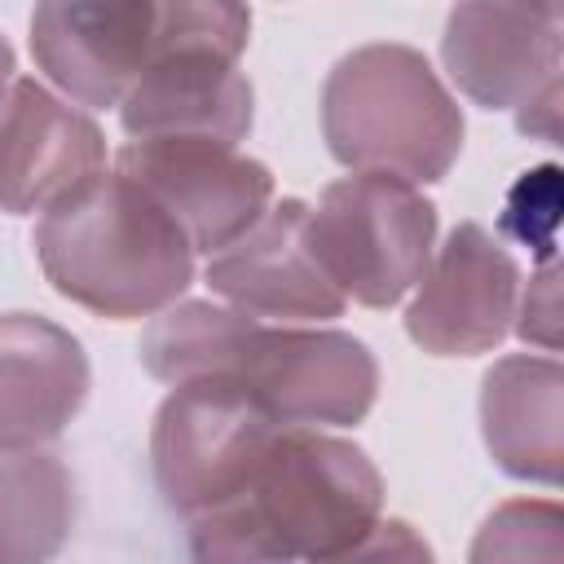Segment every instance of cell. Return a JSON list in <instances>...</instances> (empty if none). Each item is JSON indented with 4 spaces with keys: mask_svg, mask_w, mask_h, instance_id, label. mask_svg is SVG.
Instances as JSON below:
<instances>
[{
    "mask_svg": "<svg viewBox=\"0 0 564 564\" xmlns=\"http://www.w3.org/2000/svg\"><path fill=\"white\" fill-rule=\"evenodd\" d=\"M304 225H308L304 203L273 207V216L251 238H242L229 256H220L207 269V282L216 291L234 295L238 304H251V308L264 313L269 308L273 278H286V286L300 300L304 317H335L344 308V295L330 286V278L322 273V264L313 260V251L304 256V247H308Z\"/></svg>",
    "mask_w": 564,
    "mask_h": 564,
    "instance_id": "obj_5",
    "label": "cell"
},
{
    "mask_svg": "<svg viewBox=\"0 0 564 564\" xmlns=\"http://www.w3.org/2000/svg\"><path fill=\"white\" fill-rule=\"evenodd\" d=\"M379 511L361 449L269 423L185 511L194 564H326L352 551Z\"/></svg>",
    "mask_w": 564,
    "mask_h": 564,
    "instance_id": "obj_1",
    "label": "cell"
},
{
    "mask_svg": "<svg viewBox=\"0 0 564 564\" xmlns=\"http://www.w3.org/2000/svg\"><path fill=\"white\" fill-rule=\"evenodd\" d=\"M432 225V203L414 198L405 185L357 176L326 189L304 238L330 286L339 282L366 304H392L423 273Z\"/></svg>",
    "mask_w": 564,
    "mask_h": 564,
    "instance_id": "obj_2",
    "label": "cell"
},
{
    "mask_svg": "<svg viewBox=\"0 0 564 564\" xmlns=\"http://www.w3.org/2000/svg\"><path fill=\"white\" fill-rule=\"evenodd\" d=\"M119 176L137 181L198 251H220L269 198V172L234 159L212 137H150L119 154Z\"/></svg>",
    "mask_w": 564,
    "mask_h": 564,
    "instance_id": "obj_4",
    "label": "cell"
},
{
    "mask_svg": "<svg viewBox=\"0 0 564 564\" xmlns=\"http://www.w3.org/2000/svg\"><path fill=\"white\" fill-rule=\"evenodd\" d=\"M9 70H13V57H9V48H4V40H0V84L9 79Z\"/></svg>",
    "mask_w": 564,
    "mask_h": 564,
    "instance_id": "obj_6",
    "label": "cell"
},
{
    "mask_svg": "<svg viewBox=\"0 0 564 564\" xmlns=\"http://www.w3.org/2000/svg\"><path fill=\"white\" fill-rule=\"evenodd\" d=\"M194 13L189 4H44L31 18V48L79 101L110 106L189 31Z\"/></svg>",
    "mask_w": 564,
    "mask_h": 564,
    "instance_id": "obj_3",
    "label": "cell"
}]
</instances>
